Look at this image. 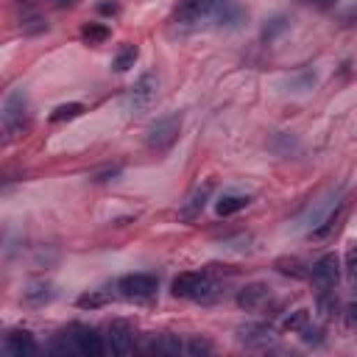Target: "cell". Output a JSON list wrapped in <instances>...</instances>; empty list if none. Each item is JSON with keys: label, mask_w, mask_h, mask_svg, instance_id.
Here are the masks:
<instances>
[{"label": "cell", "mask_w": 357, "mask_h": 357, "mask_svg": "<svg viewBox=\"0 0 357 357\" xmlns=\"http://www.w3.org/2000/svg\"><path fill=\"white\" fill-rule=\"evenodd\" d=\"M245 8L237 3V0H220L215 14H212V22L220 25V28H240L245 22Z\"/></svg>", "instance_id": "obj_15"}, {"label": "cell", "mask_w": 357, "mask_h": 357, "mask_svg": "<svg viewBox=\"0 0 357 357\" xmlns=\"http://www.w3.org/2000/svg\"><path fill=\"white\" fill-rule=\"evenodd\" d=\"M337 310H340V304L335 298V290H321L318 293V312H321V318H335Z\"/></svg>", "instance_id": "obj_21"}, {"label": "cell", "mask_w": 357, "mask_h": 357, "mask_svg": "<svg viewBox=\"0 0 357 357\" xmlns=\"http://www.w3.org/2000/svg\"><path fill=\"white\" fill-rule=\"evenodd\" d=\"M215 282L206 271H184L173 279V296L176 298H190V301H212L215 298Z\"/></svg>", "instance_id": "obj_2"}, {"label": "cell", "mask_w": 357, "mask_h": 357, "mask_svg": "<svg viewBox=\"0 0 357 357\" xmlns=\"http://www.w3.org/2000/svg\"><path fill=\"white\" fill-rule=\"evenodd\" d=\"M178 128H181V114H167V117H159L151 128H148V148L153 151H165L170 148L176 139H178Z\"/></svg>", "instance_id": "obj_4"}, {"label": "cell", "mask_w": 357, "mask_h": 357, "mask_svg": "<svg viewBox=\"0 0 357 357\" xmlns=\"http://www.w3.org/2000/svg\"><path fill=\"white\" fill-rule=\"evenodd\" d=\"M70 335H73V343H75L78 354H86V357H100L103 354V340H100L98 329H92L86 324H73Z\"/></svg>", "instance_id": "obj_8"}, {"label": "cell", "mask_w": 357, "mask_h": 357, "mask_svg": "<svg viewBox=\"0 0 357 357\" xmlns=\"http://www.w3.org/2000/svg\"><path fill=\"white\" fill-rule=\"evenodd\" d=\"M237 340L251 346V349H265V346H271L276 340V335H273V329L268 324H245V326L237 329Z\"/></svg>", "instance_id": "obj_14"}, {"label": "cell", "mask_w": 357, "mask_h": 357, "mask_svg": "<svg viewBox=\"0 0 357 357\" xmlns=\"http://www.w3.org/2000/svg\"><path fill=\"white\" fill-rule=\"evenodd\" d=\"M3 351L11 354V357H33V354L39 351V346H36V340H33L31 332H25V329H14V332L6 335V340H3Z\"/></svg>", "instance_id": "obj_12"}, {"label": "cell", "mask_w": 357, "mask_h": 357, "mask_svg": "<svg viewBox=\"0 0 357 357\" xmlns=\"http://www.w3.org/2000/svg\"><path fill=\"white\" fill-rule=\"evenodd\" d=\"M106 340L114 354H128V351H134V326L128 321L117 318L106 326Z\"/></svg>", "instance_id": "obj_11"}, {"label": "cell", "mask_w": 357, "mask_h": 357, "mask_svg": "<svg viewBox=\"0 0 357 357\" xmlns=\"http://www.w3.org/2000/svg\"><path fill=\"white\" fill-rule=\"evenodd\" d=\"M343 262H346V276H349V282L357 287V245H351V248L346 251Z\"/></svg>", "instance_id": "obj_28"}, {"label": "cell", "mask_w": 357, "mask_h": 357, "mask_svg": "<svg viewBox=\"0 0 357 357\" xmlns=\"http://www.w3.org/2000/svg\"><path fill=\"white\" fill-rule=\"evenodd\" d=\"M156 276H151V273H128V276H123L120 282H117V290H120V296L123 298H134V301H145V298H151L153 293H156Z\"/></svg>", "instance_id": "obj_6"}, {"label": "cell", "mask_w": 357, "mask_h": 357, "mask_svg": "<svg viewBox=\"0 0 357 357\" xmlns=\"http://www.w3.org/2000/svg\"><path fill=\"white\" fill-rule=\"evenodd\" d=\"M271 298H273V293H271V287H268L265 282H248V284L240 287V293H237V304H240L243 310H248V312L265 310V307L271 304Z\"/></svg>", "instance_id": "obj_7"}, {"label": "cell", "mask_w": 357, "mask_h": 357, "mask_svg": "<svg viewBox=\"0 0 357 357\" xmlns=\"http://www.w3.org/2000/svg\"><path fill=\"white\" fill-rule=\"evenodd\" d=\"M284 28H287V17L279 14V17H273V20H268V22L262 25V33H259V36H262V42H271V39H276Z\"/></svg>", "instance_id": "obj_24"}, {"label": "cell", "mask_w": 357, "mask_h": 357, "mask_svg": "<svg viewBox=\"0 0 357 357\" xmlns=\"http://www.w3.org/2000/svg\"><path fill=\"white\" fill-rule=\"evenodd\" d=\"M301 337H304V343H321V340H324V337H321V329H310V326L301 332Z\"/></svg>", "instance_id": "obj_30"}, {"label": "cell", "mask_w": 357, "mask_h": 357, "mask_svg": "<svg viewBox=\"0 0 357 357\" xmlns=\"http://www.w3.org/2000/svg\"><path fill=\"white\" fill-rule=\"evenodd\" d=\"M310 282L321 290H335V284L340 282V259L337 254H324L310 265Z\"/></svg>", "instance_id": "obj_5"}, {"label": "cell", "mask_w": 357, "mask_h": 357, "mask_svg": "<svg viewBox=\"0 0 357 357\" xmlns=\"http://www.w3.org/2000/svg\"><path fill=\"white\" fill-rule=\"evenodd\" d=\"M137 56H139V47H137V45H123V47L117 50V56L112 59V67H114L117 73H126V70L134 67Z\"/></svg>", "instance_id": "obj_19"}, {"label": "cell", "mask_w": 357, "mask_h": 357, "mask_svg": "<svg viewBox=\"0 0 357 357\" xmlns=\"http://www.w3.org/2000/svg\"><path fill=\"white\" fill-rule=\"evenodd\" d=\"M22 298H25V304L39 307V304H45V301L53 298V287L47 282H33V284H28V290L22 293Z\"/></svg>", "instance_id": "obj_18"}, {"label": "cell", "mask_w": 357, "mask_h": 357, "mask_svg": "<svg viewBox=\"0 0 357 357\" xmlns=\"http://www.w3.org/2000/svg\"><path fill=\"white\" fill-rule=\"evenodd\" d=\"M276 268H279V273H284V276H296V279L310 276V268H304L298 259H279Z\"/></svg>", "instance_id": "obj_25"}, {"label": "cell", "mask_w": 357, "mask_h": 357, "mask_svg": "<svg viewBox=\"0 0 357 357\" xmlns=\"http://www.w3.org/2000/svg\"><path fill=\"white\" fill-rule=\"evenodd\" d=\"M346 324H349V329H357V301L346 307Z\"/></svg>", "instance_id": "obj_31"}, {"label": "cell", "mask_w": 357, "mask_h": 357, "mask_svg": "<svg viewBox=\"0 0 357 357\" xmlns=\"http://www.w3.org/2000/svg\"><path fill=\"white\" fill-rule=\"evenodd\" d=\"M0 123H3V134H6V142L11 139H20L28 128H31V103H28V95L25 89H11L3 100V112H0Z\"/></svg>", "instance_id": "obj_1"}, {"label": "cell", "mask_w": 357, "mask_h": 357, "mask_svg": "<svg viewBox=\"0 0 357 357\" xmlns=\"http://www.w3.org/2000/svg\"><path fill=\"white\" fill-rule=\"evenodd\" d=\"M81 114H84V106H81V103H61V106H56V109H53V114H50V123L75 120V117H81Z\"/></svg>", "instance_id": "obj_22"}, {"label": "cell", "mask_w": 357, "mask_h": 357, "mask_svg": "<svg viewBox=\"0 0 357 357\" xmlns=\"http://www.w3.org/2000/svg\"><path fill=\"white\" fill-rule=\"evenodd\" d=\"M340 204V198H335V195H326V198H318V201H312L310 206H307V212L298 218V229H307V231H315L324 220H326V215L335 209Z\"/></svg>", "instance_id": "obj_10"}, {"label": "cell", "mask_w": 357, "mask_h": 357, "mask_svg": "<svg viewBox=\"0 0 357 357\" xmlns=\"http://www.w3.org/2000/svg\"><path fill=\"white\" fill-rule=\"evenodd\" d=\"M156 95H159V75H156V73H142V75L131 84L126 100H128V109H131L134 114H142V112H148V109L153 106Z\"/></svg>", "instance_id": "obj_3"}, {"label": "cell", "mask_w": 357, "mask_h": 357, "mask_svg": "<svg viewBox=\"0 0 357 357\" xmlns=\"http://www.w3.org/2000/svg\"><path fill=\"white\" fill-rule=\"evenodd\" d=\"M307 3H315V6H326V3H332V0H307Z\"/></svg>", "instance_id": "obj_32"}, {"label": "cell", "mask_w": 357, "mask_h": 357, "mask_svg": "<svg viewBox=\"0 0 357 357\" xmlns=\"http://www.w3.org/2000/svg\"><path fill=\"white\" fill-rule=\"evenodd\" d=\"M248 204H251V198H248V195H240V192H226V195H220V198L215 201V212H218L220 218H226V215H234V212L245 209Z\"/></svg>", "instance_id": "obj_16"}, {"label": "cell", "mask_w": 357, "mask_h": 357, "mask_svg": "<svg viewBox=\"0 0 357 357\" xmlns=\"http://www.w3.org/2000/svg\"><path fill=\"white\" fill-rule=\"evenodd\" d=\"M310 326V310H293L290 315H284V321H282V329L284 332H304Z\"/></svg>", "instance_id": "obj_20"}, {"label": "cell", "mask_w": 357, "mask_h": 357, "mask_svg": "<svg viewBox=\"0 0 357 357\" xmlns=\"http://www.w3.org/2000/svg\"><path fill=\"white\" fill-rule=\"evenodd\" d=\"M343 206H346V201L340 198V204L326 215V220H324L315 231H310V237H315V240H326L332 231H337V226H340V220H343Z\"/></svg>", "instance_id": "obj_17"}, {"label": "cell", "mask_w": 357, "mask_h": 357, "mask_svg": "<svg viewBox=\"0 0 357 357\" xmlns=\"http://www.w3.org/2000/svg\"><path fill=\"white\" fill-rule=\"evenodd\" d=\"M218 3H220V0H181L178 8H176V17H178V22H184V25H195V22L212 20Z\"/></svg>", "instance_id": "obj_9"}, {"label": "cell", "mask_w": 357, "mask_h": 357, "mask_svg": "<svg viewBox=\"0 0 357 357\" xmlns=\"http://www.w3.org/2000/svg\"><path fill=\"white\" fill-rule=\"evenodd\" d=\"M184 351L192 354V357H201V354H209L212 351V343L206 337H201V335H192V337L184 340Z\"/></svg>", "instance_id": "obj_26"}, {"label": "cell", "mask_w": 357, "mask_h": 357, "mask_svg": "<svg viewBox=\"0 0 357 357\" xmlns=\"http://www.w3.org/2000/svg\"><path fill=\"white\" fill-rule=\"evenodd\" d=\"M109 301V296H103V293H84L81 298H78V307L81 310H98V307H103Z\"/></svg>", "instance_id": "obj_27"}, {"label": "cell", "mask_w": 357, "mask_h": 357, "mask_svg": "<svg viewBox=\"0 0 357 357\" xmlns=\"http://www.w3.org/2000/svg\"><path fill=\"white\" fill-rule=\"evenodd\" d=\"M98 11L114 17V14H120V3H117V0H103V3H98Z\"/></svg>", "instance_id": "obj_29"}, {"label": "cell", "mask_w": 357, "mask_h": 357, "mask_svg": "<svg viewBox=\"0 0 357 357\" xmlns=\"http://www.w3.org/2000/svg\"><path fill=\"white\" fill-rule=\"evenodd\" d=\"M209 195H212V181L198 184V187L184 198V204H181V209H178V218H181V220H195V218L204 212Z\"/></svg>", "instance_id": "obj_13"}, {"label": "cell", "mask_w": 357, "mask_h": 357, "mask_svg": "<svg viewBox=\"0 0 357 357\" xmlns=\"http://www.w3.org/2000/svg\"><path fill=\"white\" fill-rule=\"evenodd\" d=\"M81 36H84L89 45H98V42L109 39V28H106V25H100V22H86V25L81 28Z\"/></svg>", "instance_id": "obj_23"}]
</instances>
